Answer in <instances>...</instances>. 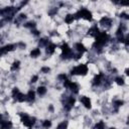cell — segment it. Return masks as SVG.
I'll return each mask as SVG.
<instances>
[{"instance_id": "20", "label": "cell", "mask_w": 129, "mask_h": 129, "mask_svg": "<svg viewBox=\"0 0 129 129\" xmlns=\"http://www.w3.org/2000/svg\"><path fill=\"white\" fill-rule=\"evenodd\" d=\"M115 82H116V84L119 85V86L124 85V80H123V78H121V77H118V78H116V79H115Z\"/></svg>"}, {"instance_id": "10", "label": "cell", "mask_w": 129, "mask_h": 129, "mask_svg": "<svg viewBox=\"0 0 129 129\" xmlns=\"http://www.w3.org/2000/svg\"><path fill=\"white\" fill-rule=\"evenodd\" d=\"M75 98H73V97H70L69 98V101H68V103H67V105H66V109L69 111V110H71V108L73 106H74V104H75Z\"/></svg>"}, {"instance_id": "28", "label": "cell", "mask_w": 129, "mask_h": 129, "mask_svg": "<svg viewBox=\"0 0 129 129\" xmlns=\"http://www.w3.org/2000/svg\"><path fill=\"white\" fill-rule=\"evenodd\" d=\"M59 79H60V80H62V81H66V80H67V76L64 75V74L60 75V76H59Z\"/></svg>"}, {"instance_id": "29", "label": "cell", "mask_w": 129, "mask_h": 129, "mask_svg": "<svg viewBox=\"0 0 129 129\" xmlns=\"http://www.w3.org/2000/svg\"><path fill=\"white\" fill-rule=\"evenodd\" d=\"M120 4L123 5V6H129V1H121Z\"/></svg>"}, {"instance_id": "31", "label": "cell", "mask_w": 129, "mask_h": 129, "mask_svg": "<svg viewBox=\"0 0 129 129\" xmlns=\"http://www.w3.org/2000/svg\"><path fill=\"white\" fill-rule=\"evenodd\" d=\"M115 105L116 106H122L123 105V101H120V100L119 101H116L115 102Z\"/></svg>"}, {"instance_id": "23", "label": "cell", "mask_w": 129, "mask_h": 129, "mask_svg": "<svg viewBox=\"0 0 129 129\" xmlns=\"http://www.w3.org/2000/svg\"><path fill=\"white\" fill-rule=\"evenodd\" d=\"M42 126H44L45 128H50L51 126V122L50 121V120H45L44 123H42Z\"/></svg>"}, {"instance_id": "32", "label": "cell", "mask_w": 129, "mask_h": 129, "mask_svg": "<svg viewBox=\"0 0 129 129\" xmlns=\"http://www.w3.org/2000/svg\"><path fill=\"white\" fill-rule=\"evenodd\" d=\"M125 74L127 76H129V69H126V70H125Z\"/></svg>"}, {"instance_id": "25", "label": "cell", "mask_w": 129, "mask_h": 129, "mask_svg": "<svg viewBox=\"0 0 129 129\" xmlns=\"http://www.w3.org/2000/svg\"><path fill=\"white\" fill-rule=\"evenodd\" d=\"M50 71V69L49 67H44V68H41V72L44 73V74H48V73Z\"/></svg>"}, {"instance_id": "35", "label": "cell", "mask_w": 129, "mask_h": 129, "mask_svg": "<svg viewBox=\"0 0 129 129\" xmlns=\"http://www.w3.org/2000/svg\"><path fill=\"white\" fill-rule=\"evenodd\" d=\"M127 122H128V124H129V117H128V121H127Z\"/></svg>"}, {"instance_id": "27", "label": "cell", "mask_w": 129, "mask_h": 129, "mask_svg": "<svg viewBox=\"0 0 129 129\" xmlns=\"http://www.w3.org/2000/svg\"><path fill=\"white\" fill-rule=\"evenodd\" d=\"M34 26H35V23L34 22H28L25 24V27H34Z\"/></svg>"}, {"instance_id": "15", "label": "cell", "mask_w": 129, "mask_h": 129, "mask_svg": "<svg viewBox=\"0 0 129 129\" xmlns=\"http://www.w3.org/2000/svg\"><path fill=\"white\" fill-rule=\"evenodd\" d=\"M76 50L79 51V53H84V51H86L87 50H86V48L84 46V45L83 44H81V42H78V44L76 45Z\"/></svg>"}, {"instance_id": "4", "label": "cell", "mask_w": 129, "mask_h": 129, "mask_svg": "<svg viewBox=\"0 0 129 129\" xmlns=\"http://www.w3.org/2000/svg\"><path fill=\"white\" fill-rule=\"evenodd\" d=\"M20 117H21V122L24 124V126L29 127V128L33 125L34 122H35V119L30 118L27 114H20Z\"/></svg>"}, {"instance_id": "19", "label": "cell", "mask_w": 129, "mask_h": 129, "mask_svg": "<svg viewBox=\"0 0 129 129\" xmlns=\"http://www.w3.org/2000/svg\"><path fill=\"white\" fill-rule=\"evenodd\" d=\"M96 129H105V124L103 121H100V122H98L96 124V126H95Z\"/></svg>"}, {"instance_id": "22", "label": "cell", "mask_w": 129, "mask_h": 129, "mask_svg": "<svg viewBox=\"0 0 129 129\" xmlns=\"http://www.w3.org/2000/svg\"><path fill=\"white\" fill-rule=\"evenodd\" d=\"M19 64H20V62L19 61H15L13 64H12V67H11V70L12 71H14V70H16L17 68L19 67Z\"/></svg>"}, {"instance_id": "13", "label": "cell", "mask_w": 129, "mask_h": 129, "mask_svg": "<svg viewBox=\"0 0 129 129\" xmlns=\"http://www.w3.org/2000/svg\"><path fill=\"white\" fill-rule=\"evenodd\" d=\"M34 96H35V93H34L32 90H30V91H28L27 95H26V100L29 102H32L34 100Z\"/></svg>"}, {"instance_id": "36", "label": "cell", "mask_w": 129, "mask_h": 129, "mask_svg": "<svg viewBox=\"0 0 129 129\" xmlns=\"http://www.w3.org/2000/svg\"><path fill=\"white\" fill-rule=\"evenodd\" d=\"M110 129H116V128H110Z\"/></svg>"}, {"instance_id": "7", "label": "cell", "mask_w": 129, "mask_h": 129, "mask_svg": "<svg viewBox=\"0 0 129 129\" xmlns=\"http://www.w3.org/2000/svg\"><path fill=\"white\" fill-rule=\"evenodd\" d=\"M100 24L105 27H110L111 24H112V19L108 18V17H102L100 20Z\"/></svg>"}, {"instance_id": "8", "label": "cell", "mask_w": 129, "mask_h": 129, "mask_svg": "<svg viewBox=\"0 0 129 129\" xmlns=\"http://www.w3.org/2000/svg\"><path fill=\"white\" fill-rule=\"evenodd\" d=\"M81 102L87 109H91V100H90L89 97H86V96H83L81 98Z\"/></svg>"}, {"instance_id": "14", "label": "cell", "mask_w": 129, "mask_h": 129, "mask_svg": "<svg viewBox=\"0 0 129 129\" xmlns=\"http://www.w3.org/2000/svg\"><path fill=\"white\" fill-rule=\"evenodd\" d=\"M89 33L91 34V35L97 36V35H98V34L100 33V32H99V29H98V27H97L96 25H95V26H93L92 28H90V30H89Z\"/></svg>"}, {"instance_id": "33", "label": "cell", "mask_w": 129, "mask_h": 129, "mask_svg": "<svg viewBox=\"0 0 129 129\" xmlns=\"http://www.w3.org/2000/svg\"><path fill=\"white\" fill-rule=\"evenodd\" d=\"M33 33L35 34V35H37V34H38V31H37V30H33Z\"/></svg>"}, {"instance_id": "11", "label": "cell", "mask_w": 129, "mask_h": 129, "mask_svg": "<svg viewBox=\"0 0 129 129\" xmlns=\"http://www.w3.org/2000/svg\"><path fill=\"white\" fill-rule=\"evenodd\" d=\"M55 50V45L49 44V45L46 46V54H48V55H53Z\"/></svg>"}, {"instance_id": "2", "label": "cell", "mask_w": 129, "mask_h": 129, "mask_svg": "<svg viewBox=\"0 0 129 129\" xmlns=\"http://www.w3.org/2000/svg\"><path fill=\"white\" fill-rule=\"evenodd\" d=\"M74 17H75V19L84 18V19L89 20V21H91L92 18H93V17H92V13L89 10H87V9H81L80 11H78L77 13L74 14Z\"/></svg>"}, {"instance_id": "3", "label": "cell", "mask_w": 129, "mask_h": 129, "mask_svg": "<svg viewBox=\"0 0 129 129\" xmlns=\"http://www.w3.org/2000/svg\"><path fill=\"white\" fill-rule=\"evenodd\" d=\"M88 73V68L86 64H79V66L75 67L72 70L71 74L72 75H80V76H85Z\"/></svg>"}, {"instance_id": "26", "label": "cell", "mask_w": 129, "mask_h": 129, "mask_svg": "<svg viewBox=\"0 0 129 129\" xmlns=\"http://www.w3.org/2000/svg\"><path fill=\"white\" fill-rule=\"evenodd\" d=\"M120 17H121V18H124V19H129V15L126 14L125 12H122V13L120 14Z\"/></svg>"}, {"instance_id": "1", "label": "cell", "mask_w": 129, "mask_h": 129, "mask_svg": "<svg viewBox=\"0 0 129 129\" xmlns=\"http://www.w3.org/2000/svg\"><path fill=\"white\" fill-rule=\"evenodd\" d=\"M108 38H109V36H108V34H107L106 32L99 33L96 36V41H95V44H94V48H98V49L102 48V46L107 42Z\"/></svg>"}, {"instance_id": "5", "label": "cell", "mask_w": 129, "mask_h": 129, "mask_svg": "<svg viewBox=\"0 0 129 129\" xmlns=\"http://www.w3.org/2000/svg\"><path fill=\"white\" fill-rule=\"evenodd\" d=\"M64 86L66 88L70 89L71 91H73L74 93H78L79 87H78V85H77L76 83H74V82H71L70 80H66V81L64 82Z\"/></svg>"}, {"instance_id": "30", "label": "cell", "mask_w": 129, "mask_h": 129, "mask_svg": "<svg viewBox=\"0 0 129 129\" xmlns=\"http://www.w3.org/2000/svg\"><path fill=\"white\" fill-rule=\"evenodd\" d=\"M38 80V77L37 76H33L31 78V83H35V82Z\"/></svg>"}, {"instance_id": "6", "label": "cell", "mask_w": 129, "mask_h": 129, "mask_svg": "<svg viewBox=\"0 0 129 129\" xmlns=\"http://www.w3.org/2000/svg\"><path fill=\"white\" fill-rule=\"evenodd\" d=\"M61 50H63V57H64V58H71L72 55H73L70 46H69L67 44H64V45L61 46Z\"/></svg>"}, {"instance_id": "16", "label": "cell", "mask_w": 129, "mask_h": 129, "mask_svg": "<svg viewBox=\"0 0 129 129\" xmlns=\"http://www.w3.org/2000/svg\"><path fill=\"white\" fill-rule=\"evenodd\" d=\"M74 20H75V17H74V15H72V14H68L66 16V18H64V21H66V23H68V24L73 23V21H74Z\"/></svg>"}, {"instance_id": "21", "label": "cell", "mask_w": 129, "mask_h": 129, "mask_svg": "<svg viewBox=\"0 0 129 129\" xmlns=\"http://www.w3.org/2000/svg\"><path fill=\"white\" fill-rule=\"evenodd\" d=\"M67 127H68V123L67 122H62L58 125L57 129H67Z\"/></svg>"}, {"instance_id": "34", "label": "cell", "mask_w": 129, "mask_h": 129, "mask_svg": "<svg viewBox=\"0 0 129 129\" xmlns=\"http://www.w3.org/2000/svg\"><path fill=\"white\" fill-rule=\"evenodd\" d=\"M125 42H126V45H129V40H127Z\"/></svg>"}, {"instance_id": "17", "label": "cell", "mask_w": 129, "mask_h": 129, "mask_svg": "<svg viewBox=\"0 0 129 129\" xmlns=\"http://www.w3.org/2000/svg\"><path fill=\"white\" fill-rule=\"evenodd\" d=\"M40 55V49H34V50H31V53H30V55L32 58H36Z\"/></svg>"}, {"instance_id": "18", "label": "cell", "mask_w": 129, "mask_h": 129, "mask_svg": "<svg viewBox=\"0 0 129 129\" xmlns=\"http://www.w3.org/2000/svg\"><path fill=\"white\" fill-rule=\"evenodd\" d=\"M37 93H38V95H45V94L46 93V88L44 87V86H40V87H38L37 88Z\"/></svg>"}, {"instance_id": "24", "label": "cell", "mask_w": 129, "mask_h": 129, "mask_svg": "<svg viewBox=\"0 0 129 129\" xmlns=\"http://www.w3.org/2000/svg\"><path fill=\"white\" fill-rule=\"evenodd\" d=\"M48 40H45V38H41V40H40V45H48Z\"/></svg>"}, {"instance_id": "9", "label": "cell", "mask_w": 129, "mask_h": 129, "mask_svg": "<svg viewBox=\"0 0 129 129\" xmlns=\"http://www.w3.org/2000/svg\"><path fill=\"white\" fill-rule=\"evenodd\" d=\"M15 46L13 45H7L5 46H3V48L1 49V53L2 54H5V53H8V51H11L14 50Z\"/></svg>"}, {"instance_id": "12", "label": "cell", "mask_w": 129, "mask_h": 129, "mask_svg": "<svg viewBox=\"0 0 129 129\" xmlns=\"http://www.w3.org/2000/svg\"><path fill=\"white\" fill-rule=\"evenodd\" d=\"M102 78H103V75L102 74L97 75L95 78H94V80H93V84L94 85H100L101 82H102Z\"/></svg>"}]
</instances>
